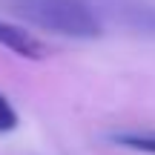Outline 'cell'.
I'll list each match as a JSON object with an SVG mask.
<instances>
[{
	"mask_svg": "<svg viewBox=\"0 0 155 155\" xmlns=\"http://www.w3.org/2000/svg\"><path fill=\"white\" fill-rule=\"evenodd\" d=\"M109 141L121 144V147H129V150L155 155V132H115V135H109Z\"/></svg>",
	"mask_w": 155,
	"mask_h": 155,
	"instance_id": "3957f363",
	"label": "cell"
},
{
	"mask_svg": "<svg viewBox=\"0 0 155 155\" xmlns=\"http://www.w3.org/2000/svg\"><path fill=\"white\" fill-rule=\"evenodd\" d=\"M17 15L66 38H98L101 23L86 0H15Z\"/></svg>",
	"mask_w": 155,
	"mask_h": 155,
	"instance_id": "6da1fadb",
	"label": "cell"
},
{
	"mask_svg": "<svg viewBox=\"0 0 155 155\" xmlns=\"http://www.w3.org/2000/svg\"><path fill=\"white\" fill-rule=\"evenodd\" d=\"M0 46H6L9 52L26 58V61H43L46 58V46L35 35H29L26 29L6 23V20H0Z\"/></svg>",
	"mask_w": 155,
	"mask_h": 155,
	"instance_id": "7a4b0ae2",
	"label": "cell"
},
{
	"mask_svg": "<svg viewBox=\"0 0 155 155\" xmlns=\"http://www.w3.org/2000/svg\"><path fill=\"white\" fill-rule=\"evenodd\" d=\"M15 127H17V112H15V106L0 95V132H12Z\"/></svg>",
	"mask_w": 155,
	"mask_h": 155,
	"instance_id": "277c9868",
	"label": "cell"
}]
</instances>
